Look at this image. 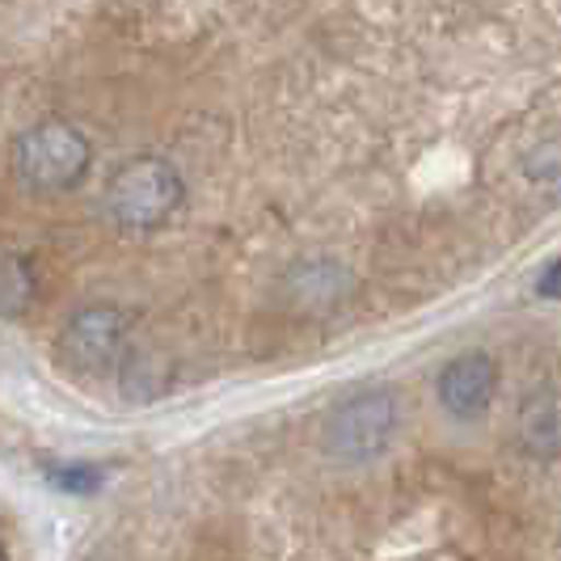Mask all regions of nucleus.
Masks as SVG:
<instances>
[{
	"label": "nucleus",
	"instance_id": "obj_1",
	"mask_svg": "<svg viewBox=\"0 0 561 561\" xmlns=\"http://www.w3.org/2000/svg\"><path fill=\"white\" fill-rule=\"evenodd\" d=\"M89 161H93L89 140L64 118L34 123L13 144V173L26 191H38V195H59V191L81 186Z\"/></svg>",
	"mask_w": 561,
	"mask_h": 561
},
{
	"label": "nucleus",
	"instance_id": "obj_2",
	"mask_svg": "<svg viewBox=\"0 0 561 561\" xmlns=\"http://www.w3.org/2000/svg\"><path fill=\"white\" fill-rule=\"evenodd\" d=\"M182 203V173L165 157H131L111 173L106 211L123 228H161Z\"/></svg>",
	"mask_w": 561,
	"mask_h": 561
},
{
	"label": "nucleus",
	"instance_id": "obj_3",
	"mask_svg": "<svg viewBox=\"0 0 561 561\" xmlns=\"http://www.w3.org/2000/svg\"><path fill=\"white\" fill-rule=\"evenodd\" d=\"M397 435V397L385 389L371 393H355L351 401H342L330 426H325V448L334 451L337 460H376L380 451L393 444Z\"/></svg>",
	"mask_w": 561,
	"mask_h": 561
},
{
	"label": "nucleus",
	"instance_id": "obj_4",
	"mask_svg": "<svg viewBox=\"0 0 561 561\" xmlns=\"http://www.w3.org/2000/svg\"><path fill=\"white\" fill-rule=\"evenodd\" d=\"M123 337H127L123 312L114 305H89V309H77L68 317V325L59 334V355L72 371L102 376L123 355Z\"/></svg>",
	"mask_w": 561,
	"mask_h": 561
},
{
	"label": "nucleus",
	"instance_id": "obj_5",
	"mask_svg": "<svg viewBox=\"0 0 561 561\" xmlns=\"http://www.w3.org/2000/svg\"><path fill=\"white\" fill-rule=\"evenodd\" d=\"M499 389V364L485 351H469L456 355L444 371H439V401L451 419H478L485 405L494 401Z\"/></svg>",
	"mask_w": 561,
	"mask_h": 561
},
{
	"label": "nucleus",
	"instance_id": "obj_6",
	"mask_svg": "<svg viewBox=\"0 0 561 561\" xmlns=\"http://www.w3.org/2000/svg\"><path fill=\"white\" fill-rule=\"evenodd\" d=\"M524 444L533 456L540 460H558V444H561V414H558V397L540 393L528 401L524 410Z\"/></svg>",
	"mask_w": 561,
	"mask_h": 561
},
{
	"label": "nucleus",
	"instance_id": "obj_7",
	"mask_svg": "<svg viewBox=\"0 0 561 561\" xmlns=\"http://www.w3.org/2000/svg\"><path fill=\"white\" fill-rule=\"evenodd\" d=\"M34 266L22 253L0 250V317H22L34 305Z\"/></svg>",
	"mask_w": 561,
	"mask_h": 561
},
{
	"label": "nucleus",
	"instance_id": "obj_8",
	"mask_svg": "<svg viewBox=\"0 0 561 561\" xmlns=\"http://www.w3.org/2000/svg\"><path fill=\"white\" fill-rule=\"evenodd\" d=\"M169 385V367L157 355H136L131 364L123 367V393H131L136 401H152L161 397Z\"/></svg>",
	"mask_w": 561,
	"mask_h": 561
},
{
	"label": "nucleus",
	"instance_id": "obj_9",
	"mask_svg": "<svg viewBox=\"0 0 561 561\" xmlns=\"http://www.w3.org/2000/svg\"><path fill=\"white\" fill-rule=\"evenodd\" d=\"M47 481L64 494H93L102 485V469H93V465H56V469H47Z\"/></svg>",
	"mask_w": 561,
	"mask_h": 561
},
{
	"label": "nucleus",
	"instance_id": "obj_10",
	"mask_svg": "<svg viewBox=\"0 0 561 561\" xmlns=\"http://www.w3.org/2000/svg\"><path fill=\"white\" fill-rule=\"evenodd\" d=\"M553 279H558V266H545V279H540V296H553L558 287H553Z\"/></svg>",
	"mask_w": 561,
	"mask_h": 561
},
{
	"label": "nucleus",
	"instance_id": "obj_11",
	"mask_svg": "<svg viewBox=\"0 0 561 561\" xmlns=\"http://www.w3.org/2000/svg\"><path fill=\"white\" fill-rule=\"evenodd\" d=\"M0 561H9V553H4V549H0Z\"/></svg>",
	"mask_w": 561,
	"mask_h": 561
}]
</instances>
